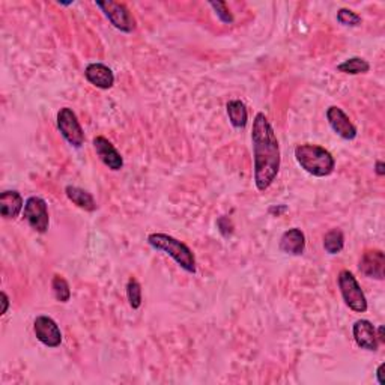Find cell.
Wrapping results in <instances>:
<instances>
[{"instance_id":"3957f363","label":"cell","mask_w":385,"mask_h":385,"mask_svg":"<svg viewBox=\"0 0 385 385\" xmlns=\"http://www.w3.org/2000/svg\"><path fill=\"white\" fill-rule=\"evenodd\" d=\"M147 244L152 249L169 255L184 271L190 274L196 273L194 253L183 241H179L167 233H151L147 236Z\"/></svg>"},{"instance_id":"52a82bcc","label":"cell","mask_w":385,"mask_h":385,"mask_svg":"<svg viewBox=\"0 0 385 385\" xmlns=\"http://www.w3.org/2000/svg\"><path fill=\"white\" fill-rule=\"evenodd\" d=\"M23 217L28 221L29 226L38 233H45L50 226V217H48L47 202L38 196H32L24 203Z\"/></svg>"},{"instance_id":"5b68a950","label":"cell","mask_w":385,"mask_h":385,"mask_svg":"<svg viewBox=\"0 0 385 385\" xmlns=\"http://www.w3.org/2000/svg\"><path fill=\"white\" fill-rule=\"evenodd\" d=\"M57 128L62 137L74 147H81L85 143V131L72 109L63 107L57 113Z\"/></svg>"},{"instance_id":"2e32d148","label":"cell","mask_w":385,"mask_h":385,"mask_svg":"<svg viewBox=\"0 0 385 385\" xmlns=\"http://www.w3.org/2000/svg\"><path fill=\"white\" fill-rule=\"evenodd\" d=\"M65 193H67V198L74 205H77L80 209H85L89 212H94L96 209V202L94 199V196L89 191L83 190V188L68 185L65 188Z\"/></svg>"},{"instance_id":"9a60e30c","label":"cell","mask_w":385,"mask_h":385,"mask_svg":"<svg viewBox=\"0 0 385 385\" xmlns=\"http://www.w3.org/2000/svg\"><path fill=\"white\" fill-rule=\"evenodd\" d=\"M24 208L21 194L15 190H6L0 194V214L6 220H14L20 216Z\"/></svg>"},{"instance_id":"cb8c5ba5","label":"cell","mask_w":385,"mask_h":385,"mask_svg":"<svg viewBox=\"0 0 385 385\" xmlns=\"http://www.w3.org/2000/svg\"><path fill=\"white\" fill-rule=\"evenodd\" d=\"M217 226H218V231L221 232V235L225 236V238H229L233 233V225L232 221L229 217L223 216L217 220Z\"/></svg>"},{"instance_id":"4316f807","label":"cell","mask_w":385,"mask_h":385,"mask_svg":"<svg viewBox=\"0 0 385 385\" xmlns=\"http://www.w3.org/2000/svg\"><path fill=\"white\" fill-rule=\"evenodd\" d=\"M2 302H3V309H2V315H5L8 312V307H10V298L5 292H2Z\"/></svg>"},{"instance_id":"6da1fadb","label":"cell","mask_w":385,"mask_h":385,"mask_svg":"<svg viewBox=\"0 0 385 385\" xmlns=\"http://www.w3.org/2000/svg\"><path fill=\"white\" fill-rule=\"evenodd\" d=\"M253 158H255V184L259 191H265L273 185L280 171V146L264 113H258L251 128Z\"/></svg>"},{"instance_id":"44dd1931","label":"cell","mask_w":385,"mask_h":385,"mask_svg":"<svg viewBox=\"0 0 385 385\" xmlns=\"http://www.w3.org/2000/svg\"><path fill=\"white\" fill-rule=\"evenodd\" d=\"M127 298L131 309H141L142 306V286L134 277H131L127 283Z\"/></svg>"},{"instance_id":"ac0fdd59","label":"cell","mask_w":385,"mask_h":385,"mask_svg":"<svg viewBox=\"0 0 385 385\" xmlns=\"http://www.w3.org/2000/svg\"><path fill=\"white\" fill-rule=\"evenodd\" d=\"M345 247V235L340 229H331L330 232H326L324 236V249L329 255H339V253Z\"/></svg>"},{"instance_id":"83f0119b","label":"cell","mask_w":385,"mask_h":385,"mask_svg":"<svg viewBox=\"0 0 385 385\" xmlns=\"http://www.w3.org/2000/svg\"><path fill=\"white\" fill-rule=\"evenodd\" d=\"M376 337H378V342L384 343L385 337H384V326H379L378 331H376Z\"/></svg>"},{"instance_id":"e0dca14e","label":"cell","mask_w":385,"mask_h":385,"mask_svg":"<svg viewBox=\"0 0 385 385\" xmlns=\"http://www.w3.org/2000/svg\"><path fill=\"white\" fill-rule=\"evenodd\" d=\"M226 110H227V116L229 121H231V124L233 128H244L247 125L249 122V112L247 107H245V104L241 100H231L226 105Z\"/></svg>"},{"instance_id":"7402d4cb","label":"cell","mask_w":385,"mask_h":385,"mask_svg":"<svg viewBox=\"0 0 385 385\" xmlns=\"http://www.w3.org/2000/svg\"><path fill=\"white\" fill-rule=\"evenodd\" d=\"M337 21L343 26H349V28H355L362 24V17L354 11L346 10V8H342V10L337 11Z\"/></svg>"},{"instance_id":"7a4b0ae2","label":"cell","mask_w":385,"mask_h":385,"mask_svg":"<svg viewBox=\"0 0 385 385\" xmlns=\"http://www.w3.org/2000/svg\"><path fill=\"white\" fill-rule=\"evenodd\" d=\"M295 158H297L302 170H306L307 174L316 178L330 176L335 167V160L333 154L329 149H325V147L318 145L306 143L297 146V149H295Z\"/></svg>"},{"instance_id":"7c38bea8","label":"cell","mask_w":385,"mask_h":385,"mask_svg":"<svg viewBox=\"0 0 385 385\" xmlns=\"http://www.w3.org/2000/svg\"><path fill=\"white\" fill-rule=\"evenodd\" d=\"M352 335H354L355 343L362 349L373 352L378 351L379 342L376 337V329L367 319H358L354 326H352Z\"/></svg>"},{"instance_id":"4fadbf2b","label":"cell","mask_w":385,"mask_h":385,"mask_svg":"<svg viewBox=\"0 0 385 385\" xmlns=\"http://www.w3.org/2000/svg\"><path fill=\"white\" fill-rule=\"evenodd\" d=\"M85 77L92 86L98 89H110L114 85V74L104 63H89L85 70Z\"/></svg>"},{"instance_id":"30bf717a","label":"cell","mask_w":385,"mask_h":385,"mask_svg":"<svg viewBox=\"0 0 385 385\" xmlns=\"http://www.w3.org/2000/svg\"><path fill=\"white\" fill-rule=\"evenodd\" d=\"M94 147L96 155L103 161V165L107 166L110 170L118 171L124 167V158H122V155L104 136H96L94 138Z\"/></svg>"},{"instance_id":"d4e9b609","label":"cell","mask_w":385,"mask_h":385,"mask_svg":"<svg viewBox=\"0 0 385 385\" xmlns=\"http://www.w3.org/2000/svg\"><path fill=\"white\" fill-rule=\"evenodd\" d=\"M384 368H385V363L379 364L378 371H376V379H378L379 385H385V378H384Z\"/></svg>"},{"instance_id":"ba28073f","label":"cell","mask_w":385,"mask_h":385,"mask_svg":"<svg viewBox=\"0 0 385 385\" xmlns=\"http://www.w3.org/2000/svg\"><path fill=\"white\" fill-rule=\"evenodd\" d=\"M37 339L48 348H57L62 343V333L59 325L50 316H38L34 322Z\"/></svg>"},{"instance_id":"8992f818","label":"cell","mask_w":385,"mask_h":385,"mask_svg":"<svg viewBox=\"0 0 385 385\" xmlns=\"http://www.w3.org/2000/svg\"><path fill=\"white\" fill-rule=\"evenodd\" d=\"M95 5L96 8H100L107 20L118 30L125 32V34H131L136 30V20L124 3L107 0V2H96Z\"/></svg>"},{"instance_id":"277c9868","label":"cell","mask_w":385,"mask_h":385,"mask_svg":"<svg viewBox=\"0 0 385 385\" xmlns=\"http://www.w3.org/2000/svg\"><path fill=\"white\" fill-rule=\"evenodd\" d=\"M337 283L345 304L352 310V312L364 313L367 310V300L362 286L358 284L354 274L348 271V269H343L337 277Z\"/></svg>"},{"instance_id":"5bb4252c","label":"cell","mask_w":385,"mask_h":385,"mask_svg":"<svg viewBox=\"0 0 385 385\" xmlns=\"http://www.w3.org/2000/svg\"><path fill=\"white\" fill-rule=\"evenodd\" d=\"M278 249L286 253V255L301 256L306 250V235L302 233L301 229L292 227L282 235Z\"/></svg>"},{"instance_id":"8fae6325","label":"cell","mask_w":385,"mask_h":385,"mask_svg":"<svg viewBox=\"0 0 385 385\" xmlns=\"http://www.w3.org/2000/svg\"><path fill=\"white\" fill-rule=\"evenodd\" d=\"M360 271L375 280H384L385 255L382 250H366L360 260Z\"/></svg>"},{"instance_id":"9c48e42d","label":"cell","mask_w":385,"mask_h":385,"mask_svg":"<svg viewBox=\"0 0 385 385\" xmlns=\"http://www.w3.org/2000/svg\"><path fill=\"white\" fill-rule=\"evenodd\" d=\"M326 119H329V124L334 133L345 138V141H354L357 137L355 125L352 124L348 114L337 105H331L326 109Z\"/></svg>"},{"instance_id":"d6986e66","label":"cell","mask_w":385,"mask_h":385,"mask_svg":"<svg viewBox=\"0 0 385 385\" xmlns=\"http://www.w3.org/2000/svg\"><path fill=\"white\" fill-rule=\"evenodd\" d=\"M371 70V65L363 57H351V59H346L345 62H342L340 65H337V71L345 72V74H351V76H357V74H366Z\"/></svg>"},{"instance_id":"603a6c76","label":"cell","mask_w":385,"mask_h":385,"mask_svg":"<svg viewBox=\"0 0 385 385\" xmlns=\"http://www.w3.org/2000/svg\"><path fill=\"white\" fill-rule=\"evenodd\" d=\"M209 6L214 8V11L217 14V17L226 23V24H232L233 23V17L231 11H229V8L225 2H209Z\"/></svg>"},{"instance_id":"ffe728a7","label":"cell","mask_w":385,"mask_h":385,"mask_svg":"<svg viewBox=\"0 0 385 385\" xmlns=\"http://www.w3.org/2000/svg\"><path fill=\"white\" fill-rule=\"evenodd\" d=\"M52 289L54 298L59 302H68L71 298V289L68 282L62 275H54L52 280Z\"/></svg>"},{"instance_id":"484cf974","label":"cell","mask_w":385,"mask_h":385,"mask_svg":"<svg viewBox=\"0 0 385 385\" xmlns=\"http://www.w3.org/2000/svg\"><path fill=\"white\" fill-rule=\"evenodd\" d=\"M375 171H376V175H378V176H384V175H385V165H384V161H376Z\"/></svg>"}]
</instances>
